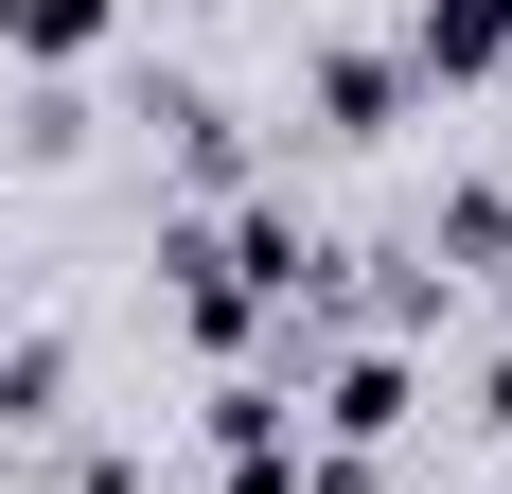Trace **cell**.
Returning <instances> with one entry per match:
<instances>
[{"label":"cell","instance_id":"obj_6","mask_svg":"<svg viewBox=\"0 0 512 494\" xmlns=\"http://www.w3.org/2000/svg\"><path fill=\"white\" fill-rule=\"evenodd\" d=\"M71 406V336H0V424H53Z\"/></svg>","mask_w":512,"mask_h":494},{"label":"cell","instance_id":"obj_7","mask_svg":"<svg viewBox=\"0 0 512 494\" xmlns=\"http://www.w3.org/2000/svg\"><path fill=\"white\" fill-rule=\"evenodd\" d=\"M477 424H495V442H512V353H495V371H477Z\"/></svg>","mask_w":512,"mask_h":494},{"label":"cell","instance_id":"obj_4","mask_svg":"<svg viewBox=\"0 0 512 494\" xmlns=\"http://www.w3.org/2000/svg\"><path fill=\"white\" fill-rule=\"evenodd\" d=\"M407 71H460V89L512 71V0H424V18H407Z\"/></svg>","mask_w":512,"mask_h":494},{"label":"cell","instance_id":"obj_8","mask_svg":"<svg viewBox=\"0 0 512 494\" xmlns=\"http://www.w3.org/2000/svg\"><path fill=\"white\" fill-rule=\"evenodd\" d=\"M0 300H18V247H0Z\"/></svg>","mask_w":512,"mask_h":494},{"label":"cell","instance_id":"obj_5","mask_svg":"<svg viewBox=\"0 0 512 494\" xmlns=\"http://www.w3.org/2000/svg\"><path fill=\"white\" fill-rule=\"evenodd\" d=\"M424 247H442V283H460V265H512V195H495V177H460V195L424 212Z\"/></svg>","mask_w":512,"mask_h":494},{"label":"cell","instance_id":"obj_2","mask_svg":"<svg viewBox=\"0 0 512 494\" xmlns=\"http://www.w3.org/2000/svg\"><path fill=\"white\" fill-rule=\"evenodd\" d=\"M318 124H336V142H389V124H407V53L336 36V53H318Z\"/></svg>","mask_w":512,"mask_h":494},{"label":"cell","instance_id":"obj_9","mask_svg":"<svg viewBox=\"0 0 512 494\" xmlns=\"http://www.w3.org/2000/svg\"><path fill=\"white\" fill-rule=\"evenodd\" d=\"M0 159H18V142H0Z\"/></svg>","mask_w":512,"mask_h":494},{"label":"cell","instance_id":"obj_1","mask_svg":"<svg viewBox=\"0 0 512 494\" xmlns=\"http://www.w3.org/2000/svg\"><path fill=\"white\" fill-rule=\"evenodd\" d=\"M407 353H389V336H371V353H336V371H318V406H301V424H318V442H336V459H371V442H407Z\"/></svg>","mask_w":512,"mask_h":494},{"label":"cell","instance_id":"obj_3","mask_svg":"<svg viewBox=\"0 0 512 494\" xmlns=\"http://www.w3.org/2000/svg\"><path fill=\"white\" fill-rule=\"evenodd\" d=\"M106 36H124V0H0V53L18 71H89Z\"/></svg>","mask_w":512,"mask_h":494}]
</instances>
